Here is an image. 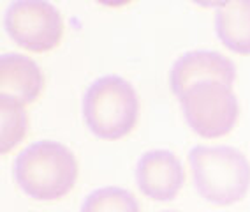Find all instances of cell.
I'll return each mask as SVG.
<instances>
[{
	"mask_svg": "<svg viewBox=\"0 0 250 212\" xmlns=\"http://www.w3.org/2000/svg\"><path fill=\"white\" fill-rule=\"evenodd\" d=\"M80 161L67 145L41 140L28 145L14 161V179L23 193L39 202L65 198L78 182Z\"/></svg>",
	"mask_w": 250,
	"mask_h": 212,
	"instance_id": "obj_1",
	"label": "cell"
},
{
	"mask_svg": "<svg viewBox=\"0 0 250 212\" xmlns=\"http://www.w3.org/2000/svg\"><path fill=\"white\" fill-rule=\"evenodd\" d=\"M188 168L197 193L211 205H234L250 191V161L234 147L196 145L188 154Z\"/></svg>",
	"mask_w": 250,
	"mask_h": 212,
	"instance_id": "obj_2",
	"label": "cell"
},
{
	"mask_svg": "<svg viewBox=\"0 0 250 212\" xmlns=\"http://www.w3.org/2000/svg\"><path fill=\"white\" fill-rule=\"evenodd\" d=\"M141 115L139 94L116 74L101 76L86 89L83 118L90 133L104 141L124 140L134 133Z\"/></svg>",
	"mask_w": 250,
	"mask_h": 212,
	"instance_id": "obj_3",
	"label": "cell"
},
{
	"mask_svg": "<svg viewBox=\"0 0 250 212\" xmlns=\"http://www.w3.org/2000/svg\"><path fill=\"white\" fill-rule=\"evenodd\" d=\"M178 101L187 124L201 138H222L238 126L240 103L232 85L220 81L196 85Z\"/></svg>",
	"mask_w": 250,
	"mask_h": 212,
	"instance_id": "obj_4",
	"label": "cell"
},
{
	"mask_svg": "<svg viewBox=\"0 0 250 212\" xmlns=\"http://www.w3.org/2000/svg\"><path fill=\"white\" fill-rule=\"evenodd\" d=\"M5 30L21 50L48 53L62 45L65 20L49 2L23 0L9 7L5 14Z\"/></svg>",
	"mask_w": 250,
	"mask_h": 212,
	"instance_id": "obj_5",
	"label": "cell"
},
{
	"mask_svg": "<svg viewBox=\"0 0 250 212\" xmlns=\"http://www.w3.org/2000/svg\"><path fill=\"white\" fill-rule=\"evenodd\" d=\"M220 81L234 85L236 68L226 55L210 50H196L182 55L169 71L171 92L180 99L192 87Z\"/></svg>",
	"mask_w": 250,
	"mask_h": 212,
	"instance_id": "obj_6",
	"label": "cell"
},
{
	"mask_svg": "<svg viewBox=\"0 0 250 212\" xmlns=\"http://www.w3.org/2000/svg\"><path fill=\"white\" fill-rule=\"evenodd\" d=\"M136 184L150 200H174L185 184L183 163L176 154L166 149L145 152L136 166Z\"/></svg>",
	"mask_w": 250,
	"mask_h": 212,
	"instance_id": "obj_7",
	"label": "cell"
},
{
	"mask_svg": "<svg viewBox=\"0 0 250 212\" xmlns=\"http://www.w3.org/2000/svg\"><path fill=\"white\" fill-rule=\"evenodd\" d=\"M46 89L44 72L30 57L21 53L4 55L0 60V101L32 106Z\"/></svg>",
	"mask_w": 250,
	"mask_h": 212,
	"instance_id": "obj_8",
	"label": "cell"
},
{
	"mask_svg": "<svg viewBox=\"0 0 250 212\" xmlns=\"http://www.w3.org/2000/svg\"><path fill=\"white\" fill-rule=\"evenodd\" d=\"M215 30L228 50L250 55V0L224 2L215 14Z\"/></svg>",
	"mask_w": 250,
	"mask_h": 212,
	"instance_id": "obj_9",
	"label": "cell"
},
{
	"mask_svg": "<svg viewBox=\"0 0 250 212\" xmlns=\"http://www.w3.org/2000/svg\"><path fill=\"white\" fill-rule=\"evenodd\" d=\"M30 127L27 106L13 101H0V150L11 154L25 141Z\"/></svg>",
	"mask_w": 250,
	"mask_h": 212,
	"instance_id": "obj_10",
	"label": "cell"
},
{
	"mask_svg": "<svg viewBox=\"0 0 250 212\" xmlns=\"http://www.w3.org/2000/svg\"><path fill=\"white\" fill-rule=\"evenodd\" d=\"M81 212H141V205L130 191L107 186L90 193L83 202Z\"/></svg>",
	"mask_w": 250,
	"mask_h": 212,
	"instance_id": "obj_11",
	"label": "cell"
},
{
	"mask_svg": "<svg viewBox=\"0 0 250 212\" xmlns=\"http://www.w3.org/2000/svg\"><path fill=\"white\" fill-rule=\"evenodd\" d=\"M164 212H173V211H164Z\"/></svg>",
	"mask_w": 250,
	"mask_h": 212,
	"instance_id": "obj_12",
	"label": "cell"
}]
</instances>
